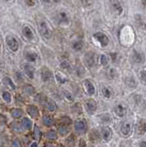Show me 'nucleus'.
Here are the masks:
<instances>
[{"mask_svg": "<svg viewBox=\"0 0 146 147\" xmlns=\"http://www.w3.org/2000/svg\"><path fill=\"white\" fill-rule=\"evenodd\" d=\"M108 73H109V76H110L111 78L115 77V70H114V69H110Z\"/></svg>", "mask_w": 146, "mask_h": 147, "instance_id": "nucleus-43", "label": "nucleus"}, {"mask_svg": "<svg viewBox=\"0 0 146 147\" xmlns=\"http://www.w3.org/2000/svg\"><path fill=\"white\" fill-rule=\"evenodd\" d=\"M5 1H7H7H10V0H5Z\"/></svg>", "mask_w": 146, "mask_h": 147, "instance_id": "nucleus-48", "label": "nucleus"}, {"mask_svg": "<svg viewBox=\"0 0 146 147\" xmlns=\"http://www.w3.org/2000/svg\"><path fill=\"white\" fill-rule=\"evenodd\" d=\"M39 31L45 40H50L52 38V30L49 29L47 23L45 21H40L39 24Z\"/></svg>", "mask_w": 146, "mask_h": 147, "instance_id": "nucleus-1", "label": "nucleus"}, {"mask_svg": "<svg viewBox=\"0 0 146 147\" xmlns=\"http://www.w3.org/2000/svg\"><path fill=\"white\" fill-rule=\"evenodd\" d=\"M42 122L44 124V126L46 127H52L54 125V119L52 115H49V114H44L43 117H42Z\"/></svg>", "mask_w": 146, "mask_h": 147, "instance_id": "nucleus-12", "label": "nucleus"}, {"mask_svg": "<svg viewBox=\"0 0 146 147\" xmlns=\"http://www.w3.org/2000/svg\"><path fill=\"white\" fill-rule=\"evenodd\" d=\"M56 79H57V81H58L59 83H61V84H65V83L67 81L66 78H65V76H62L60 73L56 74Z\"/></svg>", "mask_w": 146, "mask_h": 147, "instance_id": "nucleus-32", "label": "nucleus"}, {"mask_svg": "<svg viewBox=\"0 0 146 147\" xmlns=\"http://www.w3.org/2000/svg\"><path fill=\"white\" fill-rule=\"evenodd\" d=\"M7 44L8 46V48H9L12 52H17V50H19V42H17V40L14 38V37H7Z\"/></svg>", "mask_w": 146, "mask_h": 147, "instance_id": "nucleus-6", "label": "nucleus"}, {"mask_svg": "<svg viewBox=\"0 0 146 147\" xmlns=\"http://www.w3.org/2000/svg\"><path fill=\"white\" fill-rule=\"evenodd\" d=\"M24 1L29 7H33L35 5V0H24Z\"/></svg>", "mask_w": 146, "mask_h": 147, "instance_id": "nucleus-42", "label": "nucleus"}, {"mask_svg": "<svg viewBox=\"0 0 146 147\" xmlns=\"http://www.w3.org/2000/svg\"><path fill=\"white\" fill-rule=\"evenodd\" d=\"M73 49L75 51H81L83 49V42L81 40H75L73 42Z\"/></svg>", "mask_w": 146, "mask_h": 147, "instance_id": "nucleus-28", "label": "nucleus"}, {"mask_svg": "<svg viewBox=\"0 0 146 147\" xmlns=\"http://www.w3.org/2000/svg\"><path fill=\"white\" fill-rule=\"evenodd\" d=\"M81 2H82V4H83L84 7H88L92 4L93 0H81Z\"/></svg>", "mask_w": 146, "mask_h": 147, "instance_id": "nucleus-38", "label": "nucleus"}, {"mask_svg": "<svg viewBox=\"0 0 146 147\" xmlns=\"http://www.w3.org/2000/svg\"><path fill=\"white\" fill-rule=\"evenodd\" d=\"M24 71H25V74L28 76L29 78H30V79H33V78H34V68H33V66L30 65V64H25V65H24Z\"/></svg>", "mask_w": 146, "mask_h": 147, "instance_id": "nucleus-21", "label": "nucleus"}, {"mask_svg": "<svg viewBox=\"0 0 146 147\" xmlns=\"http://www.w3.org/2000/svg\"><path fill=\"white\" fill-rule=\"evenodd\" d=\"M20 124H21L22 128H23L24 130H27V131L31 130V128H32V126H33L32 121H31L30 119H29V118H23V119H22Z\"/></svg>", "mask_w": 146, "mask_h": 147, "instance_id": "nucleus-17", "label": "nucleus"}, {"mask_svg": "<svg viewBox=\"0 0 146 147\" xmlns=\"http://www.w3.org/2000/svg\"><path fill=\"white\" fill-rule=\"evenodd\" d=\"M22 33H23V36L25 37L26 39H28L30 40H31L34 38V35H33V31L31 30V29L29 26H25L22 30Z\"/></svg>", "mask_w": 146, "mask_h": 147, "instance_id": "nucleus-16", "label": "nucleus"}, {"mask_svg": "<svg viewBox=\"0 0 146 147\" xmlns=\"http://www.w3.org/2000/svg\"><path fill=\"white\" fill-rule=\"evenodd\" d=\"M113 7H114V9H115V10L118 12V14H120V13H121L122 8H121V7H120V3H118V2H114V3H113Z\"/></svg>", "mask_w": 146, "mask_h": 147, "instance_id": "nucleus-34", "label": "nucleus"}, {"mask_svg": "<svg viewBox=\"0 0 146 147\" xmlns=\"http://www.w3.org/2000/svg\"><path fill=\"white\" fill-rule=\"evenodd\" d=\"M94 38L101 44L102 47H106L108 44V38L104 33H102V32H97V33H95Z\"/></svg>", "mask_w": 146, "mask_h": 147, "instance_id": "nucleus-5", "label": "nucleus"}, {"mask_svg": "<svg viewBox=\"0 0 146 147\" xmlns=\"http://www.w3.org/2000/svg\"><path fill=\"white\" fill-rule=\"evenodd\" d=\"M101 136L105 141H109L112 137V131L109 127H103L101 129Z\"/></svg>", "mask_w": 146, "mask_h": 147, "instance_id": "nucleus-11", "label": "nucleus"}, {"mask_svg": "<svg viewBox=\"0 0 146 147\" xmlns=\"http://www.w3.org/2000/svg\"><path fill=\"white\" fill-rule=\"evenodd\" d=\"M131 124H130V123L124 122V123H122V124H121L120 131H121V133H122V134L124 135V136L129 135L130 133H131Z\"/></svg>", "mask_w": 146, "mask_h": 147, "instance_id": "nucleus-19", "label": "nucleus"}, {"mask_svg": "<svg viewBox=\"0 0 146 147\" xmlns=\"http://www.w3.org/2000/svg\"><path fill=\"white\" fill-rule=\"evenodd\" d=\"M45 108H46L49 111H55V110L57 109V105L55 103V101H54L53 99H51V98H48L46 103H45Z\"/></svg>", "mask_w": 146, "mask_h": 147, "instance_id": "nucleus-15", "label": "nucleus"}, {"mask_svg": "<svg viewBox=\"0 0 146 147\" xmlns=\"http://www.w3.org/2000/svg\"><path fill=\"white\" fill-rule=\"evenodd\" d=\"M65 98L69 100V101H73L74 100V98H73V96L71 95V93L70 92H68V91H65Z\"/></svg>", "mask_w": 146, "mask_h": 147, "instance_id": "nucleus-41", "label": "nucleus"}, {"mask_svg": "<svg viewBox=\"0 0 146 147\" xmlns=\"http://www.w3.org/2000/svg\"><path fill=\"white\" fill-rule=\"evenodd\" d=\"M58 132L62 136H65L66 134H68V132H69V124L61 122V124L58 127Z\"/></svg>", "mask_w": 146, "mask_h": 147, "instance_id": "nucleus-14", "label": "nucleus"}, {"mask_svg": "<svg viewBox=\"0 0 146 147\" xmlns=\"http://www.w3.org/2000/svg\"><path fill=\"white\" fill-rule=\"evenodd\" d=\"M4 83H5L6 85H7L8 86H9L11 89H13V90H15V89H16V86H15V84H14V83H13V81L11 80V78H9L8 76L4 77Z\"/></svg>", "mask_w": 146, "mask_h": 147, "instance_id": "nucleus-27", "label": "nucleus"}, {"mask_svg": "<svg viewBox=\"0 0 146 147\" xmlns=\"http://www.w3.org/2000/svg\"><path fill=\"white\" fill-rule=\"evenodd\" d=\"M114 112H115V114L117 115L118 117L122 118V117H124L125 115H126V113H127V108L125 107L124 105L118 104V105H117L116 107H115Z\"/></svg>", "mask_w": 146, "mask_h": 147, "instance_id": "nucleus-10", "label": "nucleus"}, {"mask_svg": "<svg viewBox=\"0 0 146 147\" xmlns=\"http://www.w3.org/2000/svg\"><path fill=\"white\" fill-rule=\"evenodd\" d=\"M140 147H146V141H143V142H141V144H140Z\"/></svg>", "mask_w": 146, "mask_h": 147, "instance_id": "nucleus-45", "label": "nucleus"}, {"mask_svg": "<svg viewBox=\"0 0 146 147\" xmlns=\"http://www.w3.org/2000/svg\"><path fill=\"white\" fill-rule=\"evenodd\" d=\"M100 63H101L102 65H107L108 64V58L106 55H101V57H100Z\"/></svg>", "mask_w": 146, "mask_h": 147, "instance_id": "nucleus-36", "label": "nucleus"}, {"mask_svg": "<svg viewBox=\"0 0 146 147\" xmlns=\"http://www.w3.org/2000/svg\"><path fill=\"white\" fill-rule=\"evenodd\" d=\"M2 98L3 100L7 103H10L11 102V95L8 91H4L2 93Z\"/></svg>", "mask_w": 146, "mask_h": 147, "instance_id": "nucleus-29", "label": "nucleus"}, {"mask_svg": "<svg viewBox=\"0 0 146 147\" xmlns=\"http://www.w3.org/2000/svg\"><path fill=\"white\" fill-rule=\"evenodd\" d=\"M85 108L88 114L93 115L97 111V103L94 99H87L85 102Z\"/></svg>", "mask_w": 146, "mask_h": 147, "instance_id": "nucleus-3", "label": "nucleus"}, {"mask_svg": "<svg viewBox=\"0 0 146 147\" xmlns=\"http://www.w3.org/2000/svg\"><path fill=\"white\" fill-rule=\"evenodd\" d=\"M140 76H141V79L143 81L144 84H146V69H143L141 70L140 73Z\"/></svg>", "mask_w": 146, "mask_h": 147, "instance_id": "nucleus-35", "label": "nucleus"}, {"mask_svg": "<svg viewBox=\"0 0 146 147\" xmlns=\"http://www.w3.org/2000/svg\"><path fill=\"white\" fill-rule=\"evenodd\" d=\"M85 62L88 67H92L95 64V54L93 53H87L85 55Z\"/></svg>", "mask_w": 146, "mask_h": 147, "instance_id": "nucleus-13", "label": "nucleus"}, {"mask_svg": "<svg viewBox=\"0 0 146 147\" xmlns=\"http://www.w3.org/2000/svg\"><path fill=\"white\" fill-rule=\"evenodd\" d=\"M61 66H62V68H63V69H69V68H70V63H68L67 61H63V62H62V63H61Z\"/></svg>", "mask_w": 146, "mask_h": 147, "instance_id": "nucleus-40", "label": "nucleus"}, {"mask_svg": "<svg viewBox=\"0 0 146 147\" xmlns=\"http://www.w3.org/2000/svg\"><path fill=\"white\" fill-rule=\"evenodd\" d=\"M0 49H1V44H0Z\"/></svg>", "mask_w": 146, "mask_h": 147, "instance_id": "nucleus-49", "label": "nucleus"}, {"mask_svg": "<svg viewBox=\"0 0 146 147\" xmlns=\"http://www.w3.org/2000/svg\"><path fill=\"white\" fill-rule=\"evenodd\" d=\"M57 132L55 130H49L47 132H46V138L49 140H56L57 139Z\"/></svg>", "mask_w": 146, "mask_h": 147, "instance_id": "nucleus-24", "label": "nucleus"}, {"mask_svg": "<svg viewBox=\"0 0 146 147\" xmlns=\"http://www.w3.org/2000/svg\"><path fill=\"white\" fill-rule=\"evenodd\" d=\"M35 99H36L37 102L42 104V105H45V103H46V101H47L48 98H47V96H45V95L40 93V94H38L37 96H35Z\"/></svg>", "mask_w": 146, "mask_h": 147, "instance_id": "nucleus-25", "label": "nucleus"}, {"mask_svg": "<svg viewBox=\"0 0 146 147\" xmlns=\"http://www.w3.org/2000/svg\"><path fill=\"white\" fill-rule=\"evenodd\" d=\"M12 147H22L21 146V142L19 139H15L12 142Z\"/></svg>", "mask_w": 146, "mask_h": 147, "instance_id": "nucleus-37", "label": "nucleus"}, {"mask_svg": "<svg viewBox=\"0 0 146 147\" xmlns=\"http://www.w3.org/2000/svg\"><path fill=\"white\" fill-rule=\"evenodd\" d=\"M10 114L13 118L15 119H20L23 117L24 115V111L22 109H19V108H16V109H12L10 110Z\"/></svg>", "mask_w": 146, "mask_h": 147, "instance_id": "nucleus-18", "label": "nucleus"}, {"mask_svg": "<svg viewBox=\"0 0 146 147\" xmlns=\"http://www.w3.org/2000/svg\"><path fill=\"white\" fill-rule=\"evenodd\" d=\"M136 132L139 135H143L146 132V121L144 119H140L136 125Z\"/></svg>", "mask_w": 146, "mask_h": 147, "instance_id": "nucleus-9", "label": "nucleus"}, {"mask_svg": "<svg viewBox=\"0 0 146 147\" xmlns=\"http://www.w3.org/2000/svg\"><path fill=\"white\" fill-rule=\"evenodd\" d=\"M127 85L129 86L131 88H134V87H136L137 84H136V81L133 79V77H129L127 79Z\"/></svg>", "mask_w": 146, "mask_h": 147, "instance_id": "nucleus-31", "label": "nucleus"}, {"mask_svg": "<svg viewBox=\"0 0 146 147\" xmlns=\"http://www.w3.org/2000/svg\"><path fill=\"white\" fill-rule=\"evenodd\" d=\"M84 86H85V89L86 91V93H87V95H89V96L95 95V93H96L95 86L90 80H85L84 82Z\"/></svg>", "mask_w": 146, "mask_h": 147, "instance_id": "nucleus-8", "label": "nucleus"}, {"mask_svg": "<svg viewBox=\"0 0 146 147\" xmlns=\"http://www.w3.org/2000/svg\"><path fill=\"white\" fill-rule=\"evenodd\" d=\"M30 147H38L37 142H31V144H30Z\"/></svg>", "mask_w": 146, "mask_h": 147, "instance_id": "nucleus-44", "label": "nucleus"}, {"mask_svg": "<svg viewBox=\"0 0 146 147\" xmlns=\"http://www.w3.org/2000/svg\"><path fill=\"white\" fill-rule=\"evenodd\" d=\"M27 112L33 119L38 118L40 115V110L37 106L35 105H27Z\"/></svg>", "mask_w": 146, "mask_h": 147, "instance_id": "nucleus-7", "label": "nucleus"}, {"mask_svg": "<svg viewBox=\"0 0 146 147\" xmlns=\"http://www.w3.org/2000/svg\"><path fill=\"white\" fill-rule=\"evenodd\" d=\"M100 119H101V121L105 123H108V122H110L111 121V118L109 117L108 114H101V116H100Z\"/></svg>", "mask_w": 146, "mask_h": 147, "instance_id": "nucleus-33", "label": "nucleus"}, {"mask_svg": "<svg viewBox=\"0 0 146 147\" xmlns=\"http://www.w3.org/2000/svg\"><path fill=\"white\" fill-rule=\"evenodd\" d=\"M101 92H102V95L104 98H110L111 96H112V91L111 89L109 88L108 86H103L101 88Z\"/></svg>", "mask_w": 146, "mask_h": 147, "instance_id": "nucleus-23", "label": "nucleus"}, {"mask_svg": "<svg viewBox=\"0 0 146 147\" xmlns=\"http://www.w3.org/2000/svg\"><path fill=\"white\" fill-rule=\"evenodd\" d=\"M75 130L79 133H85L87 130V124L85 119H77L74 124Z\"/></svg>", "mask_w": 146, "mask_h": 147, "instance_id": "nucleus-2", "label": "nucleus"}, {"mask_svg": "<svg viewBox=\"0 0 146 147\" xmlns=\"http://www.w3.org/2000/svg\"><path fill=\"white\" fill-rule=\"evenodd\" d=\"M58 20L61 24H68V23H69V18H68L66 13H65V12H61L59 14Z\"/></svg>", "mask_w": 146, "mask_h": 147, "instance_id": "nucleus-22", "label": "nucleus"}, {"mask_svg": "<svg viewBox=\"0 0 146 147\" xmlns=\"http://www.w3.org/2000/svg\"><path fill=\"white\" fill-rule=\"evenodd\" d=\"M23 91H24V93H26L27 95H33L34 94V92H35V89H34V87L31 86V85H26L24 87H23Z\"/></svg>", "mask_w": 146, "mask_h": 147, "instance_id": "nucleus-26", "label": "nucleus"}, {"mask_svg": "<svg viewBox=\"0 0 146 147\" xmlns=\"http://www.w3.org/2000/svg\"><path fill=\"white\" fill-rule=\"evenodd\" d=\"M25 59L28 62H35L38 58V54L35 52H25Z\"/></svg>", "mask_w": 146, "mask_h": 147, "instance_id": "nucleus-20", "label": "nucleus"}, {"mask_svg": "<svg viewBox=\"0 0 146 147\" xmlns=\"http://www.w3.org/2000/svg\"><path fill=\"white\" fill-rule=\"evenodd\" d=\"M143 6H144V7L146 8V0H143Z\"/></svg>", "mask_w": 146, "mask_h": 147, "instance_id": "nucleus-46", "label": "nucleus"}, {"mask_svg": "<svg viewBox=\"0 0 146 147\" xmlns=\"http://www.w3.org/2000/svg\"><path fill=\"white\" fill-rule=\"evenodd\" d=\"M33 134H34V137H35L36 140H39L40 138V136H42V131H40V130L37 125L34 126V133Z\"/></svg>", "mask_w": 146, "mask_h": 147, "instance_id": "nucleus-30", "label": "nucleus"}, {"mask_svg": "<svg viewBox=\"0 0 146 147\" xmlns=\"http://www.w3.org/2000/svg\"><path fill=\"white\" fill-rule=\"evenodd\" d=\"M40 77H42V80L44 83H47L49 81L52 80V73L47 67H42L40 69Z\"/></svg>", "mask_w": 146, "mask_h": 147, "instance_id": "nucleus-4", "label": "nucleus"}, {"mask_svg": "<svg viewBox=\"0 0 146 147\" xmlns=\"http://www.w3.org/2000/svg\"><path fill=\"white\" fill-rule=\"evenodd\" d=\"M21 124L20 125L19 123H15V124H13L12 125V129H14L15 131H21Z\"/></svg>", "mask_w": 146, "mask_h": 147, "instance_id": "nucleus-39", "label": "nucleus"}, {"mask_svg": "<svg viewBox=\"0 0 146 147\" xmlns=\"http://www.w3.org/2000/svg\"><path fill=\"white\" fill-rule=\"evenodd\" d=\"M57 147H63V145H62V144H59V145H58Z\"/></svg>", "mask_w": 146, "mask_h": 147, "instance_id": "nucleus-47", "label": "nucleus"}]
</instances>
